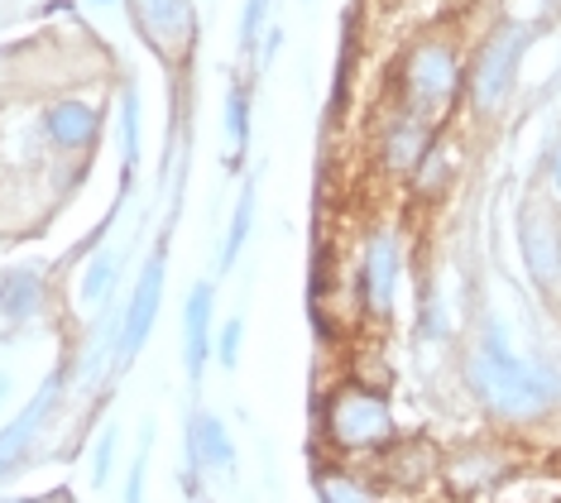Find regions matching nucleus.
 <instances>
[{"instance_id":"1","label":"nucleus","mask_w":561,"mask_h":503,"mask_svg":"<svg viewBox=\"0 0 561 503\" xmlns=\"http://www.w3.org/2000/svg\"><path fill=\"white\" fill-rule=\"evenodd\" d=\"M461 379H466L470 398H476L494 422H508V427H528V422L552 418L561 403V374L528 355H518L500 317L480 321L476 341H470V351H466Z\"/></svg>"},{"instance_id":"2","label":"nucleus","mask_w":561,"mask_h":503,"mask_svg":"<svg viewBox=\"0 0 561 503\" xmlns=\"http://www.w3.org/2000/svg\"><path fill=\"white\" fill-rule=\"evenodd\" d=\"M466 96V44L451 30H427L408 38L403 54L393 58L389 101L423 111L427 121H446Z\"/></svg>"},{"instance_id":"3","label":"nucleus","mask_w":561,"mask_h":503,"mask_svg":"<svg viewBox=\"0 0 561 503\" xmlns=\"http://www.w3.org/2000/svg\"><path fill=\"white\" fill-rule=\"evenodd\" d=\"M533 24L518 15H500L490 30L480 34V44L466 54V96L461 106L476 121H500L508 111V101L518 92L523 77V58L533 48Z\"/></svg>"},{"instance_id":"4","label":"nucleus","mask_w":561,"mask_h":503,"mask_svg":"<svg viewBox=\"0 0 561 503\" xmlns=\"http://www.w3.org/2000/svg\"><path fill=\"white\" fill-rule=\"evenodd\" d=\"M317 422H322V442L336 456H379V450L399 446V422H393L389 393L369 389L360 379L336 384L322 398Z\"/></svg>"},{"instance_id":"5","label":"nucleus","mask_w":561,"mask_h":503,"mask_svg":"<svg viewBox=\"0 0 561 503\" xmlns=\"http://www.w3.org/2000/svg\"><path fill=\"white\" fill-rule=\"evenodd\" d=\"M408 244L399 236V226L375 221L360 236V254H355V302L369 321H389L403 293V260Z\"/></svg>"},{"instance_id":"6","label":"nucleus","mask_w":561,"mask_h":503,"mask_svg":"<svg viewBox=\"0 0 561 503\" xmlns=\"http://www.w3.org/2000/svg\"><path fill=\"white\" fill-rule=\"evenodd\" d=\"M442 125L427 121L423 111L403 106V101H389L385 115L375 121V139H369V159L389 178V183H408L417 173V163L427 159V149L437 145Z\"/></svg>"},{"instance_id":"7","label":"nucleus","mask_w":561,"mask_h":503,"mask_svg":"<svg viewBox=\"0 0 561 503\" xmlns=\"http://www.w3.org/2000/svg\"><path fill=\"white\" fill-rule=\"evenodd\" d=\"M518 254L528 278L542 293L561 288V202L547 197H528L518 206Z\"/></svg>"},{"instance_id":"8","label":"nucleus","mask_w":561,"mask_h":503,"mask_svg":"<svg viewBox=\"0 0 561 503\" xmlns=\"http://www.w3.org/2000/svg\"><path fill=\"white\" fill-rule=\"evenodd\" d=\"M39 135L62 159H87L106 135V106L92 96H54L39 111Z\"/></svg>"},{"instance_id":"9","label":"nucleus","mask_w":561,"mask_h":503,"mask_svg":"<svg viewBox=\"0 0 561 503\" xmlns=\"http://www.w3.org/2000/svg\"><path fill=\"white\" fill-rule=\"evenodd\" d=\"M62 389H68V369H54L44 379V389L15 412L5 427H0V484H5L15 470H24V460L34 456V442H39L44 427H48V418L58 412Z\"/></svg>"},{"instance_id":"10","label":"nucleus","mask_w":561,"mask_h":503,"mask_svg":"<svg viewBox=\"0 0 561 503\" xmlns=\"http://www.w3.org/2000/svg\"><path fill=\"white\" fill-rule=\"evenodd\" d=\"M236 470V446H231V432L216 412L197 408L193 422L183 432V494L187 499H202V480L207 475H231Z\"/></svg>"},{"instance_id":"11","label":"nucleus","mask_w":561,"mask_h":503,"mask_svg":"<svg viewBox=\"0 0 561 503\" xmlns=\"http://www.w3.org/2000/svg\"><path fill=\"white\" fill-rule=\"evenodd\" d=\"M163 278H169V254L163 244L139 264V278L125 298V312H121V365L145 351V341L154 335V321H159V307H163Z\"/></svg>"},{"instance_id":"12","label":"nucleus","mask_w":561,"mask_h":503,"mask_svg":"<svg viewBox=\"0 0 561 503\" xmlns=\"http://www.w3.org/2000/svg\"><path fill=\"white\" fill-rule=\"evenodd\" d=\"M211 351H216V283L197 278L183 298V369L193 389L202 384V374H207Z\"/></svg>"},{"instance_id":"13","label":"nucleus","mask_w":561,"mask_h":503,"mask_svg":"<svg viewBox=\"0 0 561 503\" xmlns=\"http://www.w3.org/2000/svg\"><path fill=\"white\" fill-rule=\"evenodd\" d=\"M135 24L159 54H178V48L193 44L197 30V10L193 0H130Z\"/></svg>"},{"instance_id":"14","label":"nucleus","mask_w":561,"mask_h":503,"mask_svg":"<svg viewBox=\"0 0 561 503\" xmlns=\"http://www.w3.org/2000/svg\"><path fill=\"white\" fill-rule=\"evenodd\" d=\"M221 125L231 135V168H245L254 145V72H231L221 96Z\"/></svg>"},{"instance_id":"15","label":"nucleus","mask_w":561,"mask_h":503,"mask_svg":"<svg viewBox=\"0 0 561 503\" xmlns=\"http://www.w3.org/2000/svg\"><path fill=\"white\" fill-rule=\"evenodd\" d=\"M44 298H48V274H44L39 264L5 268V288H0V317H5L10 327H30V321L44 312Z\"/></svg>"},{"instance_id":"16","label":"nucleus","mask_w":561,"mask_h":503,"mask_svg":"<svg viewBox=\"0 0 561 503\" xmlns=\"http://www.w3.org/2000/svg\"><path fill=\"white\" fill-rule=\"evenodd\" d=\"M456 173H461V159H456V149H451V139L437 135V145L427 149V159L417 163V173L408 178V192H413L423 206L432 202H442L446 192L456 187Z\"/></svg>"},{"instance_id":"17","label":"nucleus","mask_w":561,"mask_h":503,"mask_svg":"<svg viewBox=\"0 0 561 503\" xmlns=\"http://www.w3.org/2000/svg\"><path fill=\"white\" fill-rule=\"evenodd\" d=\"M254 216H260V187H254V178H245V187H240V197L231 206V221H226L221 250H216V268L221 274H231L240 264V254H245V244L254 236Z\"/></svg>"},{"instance_id":"18","label":"nucleus","mask_w":561,"mask_h":503,"mask_svg":"<svg viewBox=\"0 0 561 503\" xmlns=\"http://www.w3.org/2000/svg\"><path fill=\"white\" fill-rule=\"evenodd\" d=\"M116 139H121V168H125V187L135 183L139 168V139H145V106H139V87H121V106H116Z\"/></svg>"},{"instance_id":"19","label":"nucleus","mask_w":561,"mask_h":503,"mask_svg":"<svg viewBox=\"0 0 561 503\" xmlns=\"http://www.w3.org/2000/svg\"><path fill=\"white\" fill-rule=\"evenodd\" d=\"M312 489L322 503H379V489L346 466H317Z\"/></svg>"},{"instance_id":"20","label":"nucleus","mask_w":561,"mask_h":503,"mask_svg":"<svg viewBox=\"0 0 561 503\" xmlns=\"http://www.w3.org/2000/svg\"><path fill=\"white\" fill-rule=\"evenodd\" d=\"M121 268H125V250H96L92 264L82 274V307H106L116 302V288H121Z\"/></svg>"},{"instance_id":"21","label":"nucleus","mask_w":561,"mask_h":503,"mask_svg":"<svg viewBox=\"0 0 561 503\" xmlns=\"http://www.w3.org/2000/svg\"><path fill=\"white\" fill-rule=\"evenodd\" d=\"M270 15H274V0H245V5H240V34H236V44H240V58H250V68H254V58H260L264 30H274Z\"/></svg>"},{"instance_id":"22","label":"nucleus","mask_w":561,"mask_h":503,"mask_svg":"<svg viewBox=\"0 0 561 503\" xmlns=\"http://www.w3.org/2000/svg\"><path fill=\"white\" fill-rule=\"evenodd\" d=\"M240 351H245V321L240 317H226V327H216V359L221 369H236L240 365Z\"/></svg>"},{"instance_id":"23","label":"nucleus","mask_w":561,"mask_h":503,"mask_svg":"<svg viewBox=\"0 0 561 503\" xmlns=\"http://www.w3.org/2000/svg\"><path fill=\"white\" fill-rule=\"evenodd\" d=\"M116 442H121L116 422H111V427H101L96 446H92V484H96V489L111 484V466H116Z\"/></svg>"},{"instance_id":"24","label":"nucleus","mask_w":561,"mask_h":503,"mask_svg":"<svg viewBox=\"0 0 561 503\" xmlns=\"http://www.w3.org/2000/svg\"><path fill=\"white\" fill-rule=\"evenodd\" d=\"M149 450H154V427H145V436H139V450H135V460H130V480H125V503H145Z\"/></svg>"},{"instance_id":"25","label":"nucleus","mask_w":561,"mask_h":503,"mask_svg":"<svg viewBox=\"0 0 561 503\" xmlns=\"http://www.w3.org/2000/svg\"><path fill=\"white\" fill-rule=\"evenodd\" d=\"M417 327H423V331H417L423 341H446V335H451V331H446V312H442L437 293H427V298H423V317H417Z\"/></svg>"},{"instance_id":"26","label":"nucleus","mask_w":561,"mask_h":503,"mask_svg":"<svg viewBox=\"0 0 561 503\" xmlns=\"http://www.w3.org/2000/svg\"><path fill=\"white\" fill-rule=\"evenodd\" d=\"M542 178H547V192L561 202V139L547 149V163H542Z\"/></svg>"},{"instance_id":"27","label":"nucleus","mask_w":561,"mask_h":503,"mask_svg":"<svg viewBox=\"0 0 561 503\" xmlns=\"http://www.w3.org/2000/svg\"><path fill=\"white\" fill-rule=\"evenodd\" d=\"M0 503H72L68 489H54V494H39V499H0Z\"/></svg>"},{"instance_id":"28","label":"nucleus","mask_w":561,"mask_h":503,"mask_svg":"<svg viewBox=\"0 0 561 503\" xmlns=\"http://www.w3.org/2000/svg\"><path fill=\"white\" fill-rule=\"evenodd\" d=\"M10 389H15V379H10V374H5V369H0V408H5V403H10Z\"/></svg>"},{"instance_id":"29","label":"nucleus","mask_w":561,"mask_h":503,"mask_svg":"<svg viewBox=\"0 0 561 503\" xmlns=\"http://www.w3.org/2000/svg\"><path fill=\"white\" fill-rule=\"evenodd\" d=\"M96 5H116V0H96Z\"/></svg>"},{"instance_id":"30","label":"nucleus","mask_w":561,"mask_h":503,"mask_svg":"<svg viewBox=\"0 0 561 503\" xmlns=\"http://www.w3.org/2000/svg\"><path fill=\"white\" fill-rule=\"evenodd\" d=\"M0 288H5V274H0Z\"/></svg>"},{"instance_id":"31","label":"nucleus","mask_w":561,"mask_h":503,"mask_svg":"<svg viewBox=\"0 0 561 503\" xmlns=\"http://www.w3.org/2000/svg\"><path fill=\"white\" fill-rule=\"evenodd\" d=\"M197 503H202V499H197Z\"/></svg>"}]
</instances>
